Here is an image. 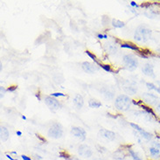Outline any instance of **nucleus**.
I'll return each mask as SVG.
<instances>
[{
  "mask_svg": "<svg viewBox=\"0 0 160 160\" xmlns=\"http://www.w3.org/2000/svg\"><path fill=\"white\" fill-rule=\"evenodd\" d=\"M152 36V31L146 26H139L134 33V39L139 42H146Z\"/></svg>",
  "mask_w": 160,
  "mask_h": 160,
  "instance_id": "obj_1",
  "label": "nucleus"
},
{
  "mask_svg": "<svg viewBox=\"0 0 160 160\" xmlns=\"http://www.w3.org/2000/svg\"><path fill=\"white\" fill-rule=\"evenodd\" d=\"M116 108L120 110V111H127L130 108L131 105V100L130 99L129 96L125 95H121L117 96L115 102Z\"/></svg>",
  "mask_w": 160,
  "mask_h": 160,
  "instance_id": "obj_2",
  "label": "nucleus"
},
{
  "mask_svg": "<svg viewBox=\"0 0 160 160\" xmlns=\"http://www.w3.org/2000/svg\"><path fill=\"white\" fill-rule=\"evenodd\" d=\"M122 61H123V63L125 65V68L128 70L130 71H133L137 68H138V59L132 55V54H126L122 58Z\"/></svg>",
  "mask_w": 160,
  "mask_h": 160,
  "instance_id": "obj_3",
  "label": "nucleus"
},
{
  "mask_svg": "<svg viewBox=\"0 0 160 160\" xmlns=\"http://www.w3.org/2000/svg\"><path fill=\"white\" fill-rule=\"evenodd\" d=\"M63 134V130H62V126L58 123V122H54L48 130V136L50 138L54 139L61 138Z\"/></svg>",
  "mask_w": 160,
  "mask_h": 160,
  "instance_id": "obj_4",
  "label": "nucleus"
},
{
  "mask_svg": "<svg viewBox=\"0 0 160 160\" xmlns=\"http://www.w3.org/2000/svg\"><path fill=\"white\" fill-rule=\"evenodd\" d=\"M122 88L129 95H134V94L137 93V90H138L136 83L133 82H130L129 80L123 81V82H122Z\"/></svg>",
  "mask_w": 160,
  "mask_h": 160,
  "instance_id": "obj_5",
  "label": "nucleus"
},
{
  "mask_svg": "<svg viewBox=\"0 0 160 160\" xmlns=\"http://www.w3.org/2000/svg\"><path fill=\"white\" fill-rule=\"evenodd\" d=\"M45 102H46L48 108L52 111L57 110L58 108H60V107H61V103L59 102V101H57L54 97H52V96H47L45 98Z\"/></svg>",
  "mask_w": 160,
  "mask_h": 160,
  "instance_id": "obj_6",
  "label": "nucleus"
},
{
  "mask_svg": "<svg viewBox=\"0 0 160 160\" xmlns=\"http://www.w3.org/2000/svg\"><path fill=\"white\" fill-rule=\"evenodd\" d=\"M71 134L74 136L75 138H77L82 141H84L86 139V131L83 130L82 128L79 127H73L71 130Z\"/></svg>",
  "mask_w": 160,
  "mask_h": 160,
  "instance_id": "obj_7",
  "label": "nucleus"
},
{
  "mask_svg": "<svg viewBox=\"0 0 160 160\" xmlns=\"http://www.w3.org/2000/svg\"><path fill=\"white\" fill-rule=\"evenodd\" d=\"M82 68L84 72L86 73H88V74H94L95 72H96L98 68L95 64L94 63H91V62H88V61H84L82 62Z\"/></svg>",
  "mask_w": 160,
  "mask_h": 160,
  "instance_id": "obj_8",
  "label": "nucleus"
},
{
  "mask_svg": "<svg viewBox=\"0 0 160 160\" xmlns=\"http://www.w3.org/2000/svg\"><path fill=\"white\" fill-rule=\"evenodd\" d=\"M142 98H143V100L146 103L151 104V105L157 104L158 100V98L157 97V95H155L154 94H152V93H144L142 95Z\"/></svg>",
  "mask_w": 160,
  "mask_h": 160,
  "instance_id": "obj_9",
  "label": "nucleus"
},
{
  "mask_svg": "<svg viewBox=\"0 0 160 160\" xmlns=\"http://www.w3.org/2000/svg\"><path fill=\"white\" fill-rule=\"evenodd\" d=\"M130 125L131 126L134 130H136L137 131H138L139 133H140V135L142 136V138H143L144 139H146V140H151V139H152V134L147 132V131H145V130H143V129H142L141 127H139L138 124H135L133 122H130Z\"/></svg>",
  "mask_w": 160,
  "mask_h": 160,
  "instance_id": "obj_10",
  "label": "nucleus"
},
{
  "mask_svg": "<svg viewBox=\"0 0 160 160\" xmlns=\"http://www.w3.org/2000/svg\"><path fill=\"white\" fill-rule=\"evenodd\" d=\"M78 153L80 156L84 157V158H90L92 156V151L91 149L86 144H82L79 147Z\"/></svg>",
  "mask_w": 160,
  "mask_h": 160,
  "instance_id": "obj_11",
  "label": "nucleus"
},
{
  "mask_svg": "<svg viewBox=\"0 0 160 160\" xmlns=\"http://www.w3.org/2000/svg\"><path fill=\"white\" fill-rule=\"evenodd\" d=\"M99 134L101 135L102 138L108 139L109 141H113V140H115V138H116V134H115L113 131H111V130L102 129V130L99 131Z\"/></svg>",
  "mask_w": 160,
  "mask_h": 160,
  "instance_id": "obj_12",
  "label": "nucleus"
},
{
  "mask_svg": "<svg viewBox=\"0 0 160 160\" xmlns=\"http://www.w3.org/2000/svg\"><path fill=\"white\" fill-rule=\"evenodd\" d=\"M143 73L145 75L151 76V77H155V74H154V70H153V66L152 64H146L142 68Z\"/></svg>",
  "mask_w": 160,
  "mask_h": 160,
  "instance_id": "obj_13",
  "label": "nucleus"
},
{
  "mask_svg": "<svg viewBox=\"0 0 160 160\" xmlns=\"http://www.w3.org/2000/svg\"><path fill=\"white\" fill-rule=\"evenodd\" d=\"M74 104L77 108H82L83 104H84V100L81 95H76L74 98Z\"/></svg>",
  "mask_w": 160,
  "mask_h": 160,
  "instance_id": "obj_14",
  "label": "nucleus"
},
{
  "mask_svg": "<svg viewBox=\"0 0 160 160\" xmlns=\"http://www.w3.org/2000/svg\"><path fill=\"white\" fill-rule=\"evenodd\" d=\"M0 136H1V141H4V142L9 138V136H10L9 131L4 126L0 128Z\"/></svg>",
  "mask_w": 160,
  "mask_h": 160,
  "instance_id": "obj_15",
  "label": "nucleus"
},
{
  "mask_svg": "<svg viewBox=\"0 0 160 160\" xmlns=\"http://www.w3.org/2000/svg\"><path fill=\"white\" fill-rule=\"evenodd\" d=\"M88 105H89L90 108H98L102 106V102L95 99H90L89 100V102H88Z\"/></svg>",
  "mask_w": 160,
  "mask_h": 160,
  "instance_id": "obj_16",
  "label": "nucleus"
},
{
  "mask_svg": "<svg viewBox=\"0 0 160 160\" xmlns=\"http://www.w3.org/2000/svg\"><path fill=\"white\" fill-rule=\"evenodd\" d=\"M111 24H112V26H114L115 28H122V27L125 26L124 22L121 21V20H118V19H115V18L112 19Z\"/></svg>",
  "mask_w": 160,
  "mask_h": 160,
  "instance_id": "obj_17",
  "label": "nucleus"
},
{
  "mask_svg": "<svg viewBox=\"0 0 160 160\" xmlns=\"http://www.w3.org/2000/svg\"><path fill=\"white\" fill-rule=\"evenodd\" d=\"M150 154L153 158H158V157H160V150L158 148L152 146V147L150 148Z\"/></svg>",
  "mask_w": 160,
  "mask_h": 160,
  "instance_id": "obj_18",
  "label": "nucleus"
},
{
  "mask_svg": "<svg viewBox=\"0 0 160 160\" xmlns=\"http://www.w3.org/2000/svg\"><path fill=\"white\" fill-rule=\"evenodd\" d=\"M121 48H126V49H130V50H133V51H137V52H138V48H137L136 46H134V45H132V44L122 43L121 44Z\"/></svg>",
  "mask_w": 160,
  "mask_h": 160,
  "instance_id": "obj_19",
  "label": "nucleus"
},
{
  "mask_svg": "<svg viewBox=\"0 0 160 160\" xmlns=\"http://www.w3.org/2000/svg\"><path fill=\"white\" fill-rule=\"evenodd\" d=\"M146 87H147L149 89H151V90H155L157 91L158 93H159L160 94V88H158V86H156L154 83H152V82H147V83H146Z\"/></svg>",
  "mask_w": 160,
  "mask_h": 160,
  "instance_id": "obj_20",
  "label": "nucleus"
},
{
  "mask_svg": "<svg viewBox=\"0 0 160 160\" xmlns=\"http://www.w3.org/2000/svg\"><path fill=\"white\" fill-rule=\"evenodd\" d=\"M106 49L108 50V52H112V53H114V52H117V47L115 46V45H110V44H106Z\"/></svg>",
  "mask_w": 160,
  "mask_h": 160,
  "instance_id": "obj_21",
  "label": "nucleus"
},
{
  "mask_svg": "<svg viewBox=\"0 0 160 160\" xmlns=\"http://www.w3.org/2000/svg\"><path fill=\"white\" fill-rule=\"evenodd\" d=\"M129 152H130V156L133 158V159L134 160H142L141 159V158L138 156V153H136L134 151H132L131 149H130V150H129Z\"/></svg>",
  "mask_w": 160,
  "mask_h": 160,
  "instance_id": "obj_22",
  "label": "nucleus"
},
{
  "mask_svg": "<svg viewBox=\"0 0 160 160\" xmlns=\"http://www.w3.org/2000/svg\"><path fill=\"white\" fill-rule=\"evenodd\" d=\"M86 52V53H87V54H88V56L90 57V58H91V59H92V60H93V61H95L96 64H98V66L100 65L99 61H97V59H96V57H95V55H94L93 53H91V52H89V51H86V52Z\"/></svg>",
  "mask_w": 160,
  "mask_h": 160,
  "instance_id": "obj_23",
  "label": "nucleus"
},
{
  "mask_svg": "<svg viewBox=\"0 0 160 160\" xmlns=\"http://www.w3.org/2000/svg\"><path fill=\"white\" fill-rule=\"evenodd\" d=\"M100 67L104 70V71H106V72H108V73H110V72H112V70H111V68H110V66L109 65H102V64H100Z\"/></svg>",
  "mask_w": 160,
  "mask_h": 160,
  "instance_id": "obj_24",
  "label": "nucleus"
},
{
  "mask_svg": "<svg viewBox=\"0 0 160 160\" xmlns=\"http://www.w3.org/2000/svg\"><path fill=\"white\" fill-rule=\"evenodd\" d=\"M50 96H52V97H65L66 95L65 94H63V93H59V92H57V93H52V94H51Z\"/></svg>",
  "mask_w": 160,
  "mask_h": 160,
  "instance_id": "obj_25",
  "label": "nucleus"
},
{
  "mask_svg": "<svg viewBox=\"0 0 160 160\" xmlns=\"http://www.w3.org/2000/svg\"><path fill=\"white\" fill-rule=\"evenodd\" d=\"M0 89H1V98H3L4 95V93L7 91V89H5L4 87H1V88H0Z\"/></svg>",
  "mask_w": 160,
  "mask_h": 160,
  "instance_id": "obj_26",
  "label": "nucleus"
},
{
  "mask_svg": "<svg viewBox=\"0 0 160 160\" xmlns=\"http://www.w3.org/2000/svg\"><path fill=\"white\" fill-rule=\"evenodd\" d=\"M97 38H98V39H107V38H108V36H107V35L106 34H98L97 35Z\"/></svg>",
  "mask_w": 160,
  "mask_h": 160,
  "instance_id": "obj_27",
  "label": "nucleus"
},
{
  "mask_svg": "<svg viewBox=\"0 0 160 160\" xmlns=\"http://www.w3.org/2000/svg\"><path fill=\"white\" fill-rule=\"evenodd\" d=\"M17 89V87L13 86V87H10L7 88V91H10V92H14V91Z\"/></svg>",
  "mask_w": 160,
  "mask_h": 160,
  "instance_id": "obj_28",
  "label": "nucleus"
},
{
  "mask_svg": "<svg viewBox=\"0 0 160 160\" xmlns=\"http://www.w3.org/2000/svg\"><path fill=\"white\" fill-rule=\"evenodd\" d=\"M21 158L23 160H32V158H31L26 156V155H22Z\"/></svg>",
  "mask_w": 160,
  "mask_h": 160,
  "instance_id": "obj_29",
  "label": "nucleus"
},
{
  "mask_svg": "<svg viewBox=\"0 0 160 160\" xmlns=\"http://www.w3.org/2000/svg\"><path fill=\"white\" fill-rule=\"evenodd\" d=\"M156 111L158 112V115H160V103H158V105H157Z\"/></svg>",
  "mask_w": 160,
  "mask_h": 160,
  "instance_id": "obj_30",
  "label": "nucleus"
},
{
  "mask_svg": "<svg viewBox=\"0 0 160 160\" xmlns=\"http://www.w3.org/2000/svg\"><path fill=\"white\" fill-rule=\"evenodd\" d=\"M130 5H131V6H134V7H138V4H137V3H135L134 1L130 2Z\"/></svg>",
  "mask_w": 160,
  "mask_h": 160,
  "instance_id": "obj_31",
  "label": "nucleus"
},
{
  "mask_svg": "<svg viewBox=\"0 0 160 160\" xmlns=\"http://www.w3.org/2000/svg\"><path fill=\"white\" fill-rule=\"evenodd\" d=\"M5 156H6V158H7L10 160H16V159H14V158H12V156H11V155H9V154H6Z\"/></svg>",
  "mask_w": 160,
  "mask_h": 160,
  "instance_id": "obj_32",
  "label": "nucleus"
},
{
  "mask_svg": "<svg viewBox=\"0 0 160 160\" xmlns=\"http://www.w3.org/2000/svg\"><path fill=\"white\" fill-rule=\"evenodd\" d=\"M16 134H17V136H18V137H21L22 132L21 131H19V130H18V131H16Z\"/></svg>",
  "mask_w": 160,
  "mask_h": 160,
  "instance_id": "obj_33",
  "label": "nucleus"
},
{
  "mask_svg": "<svg viewBox=\"0 0 160 160\" xmlns=\"http://www.w3.org/2000/svg\"><path fill=\"white\" fill-rule=\"evenodd\" d=\"M22 119H24V120H26V117L25 116H22Z\"/></svg>",
  "mask_w": 160,
  "mask_h": 160,
  "instance_id": "obj_34",
  "label": "nucleus"
},
{
  "mask_svg": "<svg viewBox=\"0 0 160 160\" xmlns=\"http://www.w3.org/2000/svg\"><path fill=\"white\" fill-rule=\"evenodd\" d=\"M69 160H80L78 158H69Z\"/></svg>",
  "mask_w": 160,
  "mask_h": 160,
  "instance_id": "obj_35",
  "label": "nucleus"
},
{
  "mask_svg": "<svg viewBox=\"0 0 160 160\" xmlns=\"http://www.w3.org/2000/svg\"><path fill=\"white\" fill-rule=\"evenodd\" d=\"M95 160H102V159H101V158H95Z\"/></svg>",
  "mask_w": 160,
  "mask_h": 160,
  "instance_id": "obj_36",
  "label": "nucleus"
}]
</instances>
